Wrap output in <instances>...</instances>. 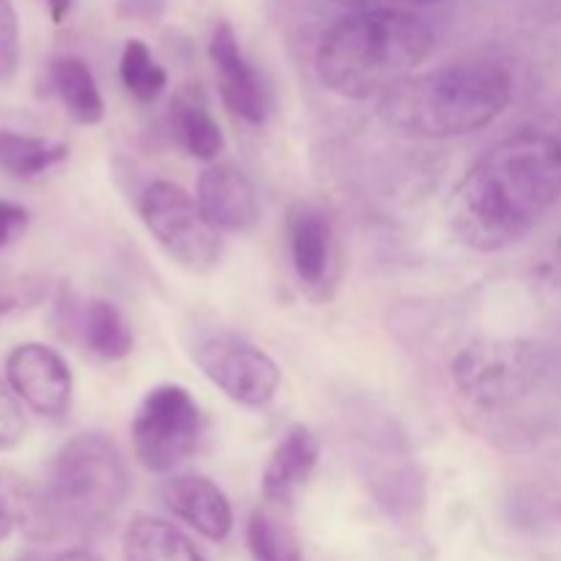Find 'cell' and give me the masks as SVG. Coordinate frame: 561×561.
<instances>
[{"label":"cell","instance_id":"cell-5","mask_svg":"<svg viewBox=\"0 0 561 561\" xmlns=\"http://www.w3.org/2000/svg\"><path fill=\"white\" fill-rule=\"evenodd\" d=\"M206 420L197 400L179 383L148 389L131 420V449L142 469L170 474L197 453Z\"/></svg>","mask_w":561,"mask_h":561},{"label":"cell","instance_id":"cell-23","mask_svg":"<svg viewBox=\"0 0 561 561\" xmlns=\"http://www.w3.org/2000/svg\"><path fill=\"white\" fill-rule=\"evenodd\" d=\"M20 69V16L11 0H0V82Z\"/></svg>","mask_w":561,"mask_h":561},{"label":"cell","instance_id":"cell-28","mask_svg":"<svg viewBox=\"0 0 561 561\" xmlns=\"http://www.w3.org/2000/svg\"><path fill=\"white\" fill-rule=\"evenodd\" d=\"M11 526H14V515H11V507L9 502H5V496L0 493V542L11 535Z\"/></svg>","mask_w":561,"mask_h":561},{"label":"cell","instance_id":"cell-25","mask_svg":"<svg viewBox=\"0 0 561 561\" xmlns=\"http://www.w3.org/2000/svg\"><path fill=\"white\" fill-rule=\"evenodd\" d=\"M164 0H121L118 14L131 16V20H151V16L162 14Z\"/></svg>","mask_w":561,"mask_h":561},{"label":"cell","instance_id":"cell-8","mask_svg":"<svg viewBox=\"0 0 561 561\" xmlns=\"http://www.w3.org/2000/svg\"><path fill=\"white\" fill-rule=\"evenodd\" d=\"M540 370L529 345H477L455 362V383L474 409H499L535 383Z\"/></svg>","mask_w":561,"mask_h":561},{"label":"cell","instance_id":"cell-26","mask_svg":"<svg viewBox=\"0 0 561 561\" xmlns=\"http://www.w3.org/2000/svg\"><path fill=\"white\" fill-rule=\"evenodd\" d=\"M25 561H102V557H96V553L88 551V548H64V551L36 553V557Z\"/></svg>","mask_w":561,"mask_h":561},{"label":"cell","instance_id":"cell-31","mask_svg":"<svg viewBox=\"0 0 561 561\" xmlns=\"http://www.w3.org/2000/svg\"><path fill=\"white\" fill-rule=\"evenodd\" d=\"M11 310H14V299L0 294V316H5V312H11Z\"/></svg>","mask_w":561,"mask_h":561},{"label":"cell","instance_id":"cell-15","mask_svg":"<svg viewBox=\"0 0 561 561\" xmlns=\"http://www.w3.org/2000/svg\"><path fill=\"white\" fill-rule=\"evenodd\" d=\"M124 561H208L173 524L135 515L124 535Z\"/></svg>","mask_w":561,"mask_h":561},{"label":"cell","instance_id":"cell-14","mask_svg":"<svg viewBox=\"0 0 561 561\" xmlns=\"http://www.w3.org/2000/svg\"><path fill=\"white\" fill-rule=\"evenodd\" d=\"M318 458H321V447L310 427H288L263 471V502L277 510L288 507L296 491L312 477Z\"/></svg>","mask_w":561,"mask_h":561},{"label":"cell","instance_id":"cell-30","mask_svg":"<svg viewBox=\"0 0 561 561\" xmlns=\"http://www.w3.org/2000/svg\"><path fill=\"white\" fill-rule=\"evenodd\" d=\"M383 3H392L394 9H416V5H433L442 0H383Z\"/></svg>","mask_w":561,"mask_h":561},{"label":"cell","instance_id":"cell-3","mask_svg":"<svg viewBox=\"0 0 561 561\" xmlns=\"http://www.w3.org/2000/svg\"><path fill=\"white\" fill-rule=\"evenodd\" d=\"M513 99V77L493 60H466L409 77L381 96L389 126L416 137H460L499 118Z\"/></svg>","mask_w":561,"mask_h":561},{"label":"cell","instance_id":"cell-11","mask_svg":"<svg viewBox=\"0 0 561 561\" xmlns=\"http://www.w3.org/2000/svg\"><path fill=\"white\" fill-rule=\"evenodd\" d=\"M208 55H211L214 71H217V88L225 107L236 118L247 121L252 126H261L268 113V96L263 88L261 75L255 66L244 58L241 44L236 38L233 27L228 22H219L208 42Z\"/></svg>","mask_w":561,"mask_h":561},{"label":"cell","instance_id":"cell-10","mask_svg":"<svg viewBox=\"0 0 561 561\" xmlns=\"http://www.w3.org/2000/svg\"><path fill=\"white\" fill-rule=\"evenodd\" d=\"M285 230H288L290 263H294L301 288L312 299H329L334 285V263H337L332 219L312 203L296 201L288 208Z\"/></svg>","mask_w":561,"mask_h":561},{"label":"cell","instance_id":"cell-16","mask_svg":"<svg viewBox=\"0 0 561 561\" xmlns=\"http://www.w3.org/2000/svg\"><path fill=\"white\" fill-rule=\"evenodd\" d=\"M49 77H53V88L58 93L60 104H64V110L77 124L93 126L102 121V93H99V85L85 60L75 58V55L58 58L53 64V69H49Z\"/></svg>","mask_w":561,"mask_h":561},{"label":"cell","instance_id":"cell-9","mask_svg":"<svg viewBox=\"0 0 561 561\" xmlns=\"http://www.w3.org/2000/svg\"><path fill=\"white\" fill-rule=\"evenodd\" d=\"M5 378L11 389L36 414L60 420L71 405V370L58 351L42 343H22L5 359Z\"/></svg>","mask_w":561,"mask_h":561},{"label":"cell","instance_id":"cell-12","mask_svg":"<svg viewBox=\"0 0 561 561\" xmlns=\"http://www.w3.org/2000/svg\"><path fill=\"white\" fill-rule=\"evenodd\" d=\"M197 203L217 230L250 233L261 219V206L250 179L233 164H211L197 181Z\"/></svg>","mask_w":561,"mask_h":561},{"label":"cell","instance_id":"cell-1","mask_svg":"<svg viewBox=\"0 0 561 561\" xmlns=\"http://www.w3.org/2000/svg\"><path fill=\"white\" fill-rule=\"evenodd\" d=\"M561 201V137L520 131L477 159L449 197L460 244L496 252L524 239Z\"/></svg>","mask_w":561,"mask_h":561},{"label":"cell","instance_id":"cell-2","mask_svg":"<svg viewBox=\"0 0 561 561\" xmlns=\"http://www.w3.org/2000/svg\"><path fill=\"white\" fill-rule=\"evenodd\" d=\"M436 49V33L416 14L394 5L351 11L334 22L318 47V77L343 99L387 96Z\"/></svg>","mask_w":561,"mask_h":561},{"label":"cell","instance_id":"cell-19","mask_svg":"<svg viewBox=\"0 0 561 561\" xmlns=\"http://www.w3.org/2000/svg\"><path fill=\"white\" fill-rule=\"evenodd\" d=\"M80 332L85 340L88 351L104 362H118L129 356L131 351V329L126 323L124 312L110 301H91L82 310Z\"/></svg>","mask_w":561,"mask_h":561},{"label":"cell","instance_id":"cell-29","mask_svg":"<svg viewBox=\"0 0 561 561\" xmlns=\"http://www.w3.org/2000/svg\"><path fill=\"white\" fill-rule=\"evenodd\" d=\"M340 5H348V9L359 11V9H376V5H387L383 0H334Z\"/></svg>","mask_w":561,"mask_h":561},{"label":"cell","instance_id":"cell-17","mask_svg":"<svg viewBox=\"0 0 561 561\" xmlns=\"http://www.w3.org/2000/svg\"><path fill=\"white\" fill-rule=\"evenodd\" d=\"M170 124H173L175 137L186 148V153H192L195 159H206L208 162V159H217V153L222 151V129L211 118L206 102L197 93H179L175 96L173 110H170Z\"/></svg>","mask_w":561,"mask_h":561},{"label":"cell","instance_id":"cell-6","mask_svg":"<svg viewBox=\"0 0 561 561\" xmlns=\"http://www.w3.org/2000/svg\"><path fill=\"white\" fill-rule=\"evenodd\" d=\"M140 217L153 239L179 266L208 272L217 266L222 239L211 219L203 214L197 197L173 181H153L140 197Z\"/></svg>","mask_w":561,"mask_h":561},{"label":"cell","instance_id":"cell-18","mask_svg":"<svg viewBox=\"0 0 561 561\" xmlns=\"http://www.w3.org/2000/svg\"><path fill=\"white\" fill-rule=\"evenodd\" d=\"M69 157V146L25 131L0 129V170L14 179H36Z\"/></svg>","mask_w":561,"mask_h":561},{"label":"cell","instance_id":"cell-20","mask_svg":"<svg viewBox=\"0 0 561 561\" xmlns=\"http://www.w3.org/2000/svg\"><path fill=\"white\" fill-rule=\"evenodd\" d=\"M247 548L252 561H301L294 529L285 524L277 507H257L247 524Z\"/></svg>","mask_w":561,"mask_h":561},{"label":"cell","instance_id":"cell-27","mask_svg":"<svg viewBox=\"0 0 561 561\" xmlns=\"http://www.w3.org/2000/svg\"><path fill=\"white\" fill-rule=\"evenodd\" d=\"M49 9V16H53L55 22H64L66 16H69V11L75 9L77 0H44Z\"/></svg>","mask_w":561,"mask_h":561},{"label":"cell","instance_id":"cell-22","mask_svg":"<svg viewBox=\"0 0 561 561\" xmlns=\"http://www.w3.org/2000/svg\"><path fill=\"white\" fill-rule=\"evenodd\" d=\"M25 433L27 420L20 398L11 389L9 378L0 376V453H11L14 447H20Z\"/></svg>","mask_w":561,"mask_h":561},{"label":"cell","instance_id":"cell-24","mask_svg":"<svg viewBox=\"0 0 561 561\" xmlns=\"http://www.w3.org/2000/svg\"><path fill=\"white\" fill-rule=\"evenodd\" d=\"M31 225V214L20 203H11L0 197V250L14 244Z\"/></svg>","mask_w":561,"mask_h":561},{"label":"cell","instance_id":"cell-7","mask_svg":"<svg viewBox=\"0 0 561 561\" xmlns=\"http://www.w3.org/2000/svg\"><path fill=\"white\" fill-rule=\"evenodd\" d=\"M192 356H195L203 376L244 409H263L277 394V362L239 334H208L195 345Z\"/></svg>","mask_w":561,"mask_h":561},{"label":"cell","instance_id":"cell-4","mask_svg":"<svg viewBox=\"0 0 561 561\" xmlns=\"http://www.w3.org/2000/svg\"><path fill=\"white\" fill-rule=\"evenodd\" d=\"M126 493L129 474L118 444L104 433H80L58 449L27 507L44 526L88 529L113 518Z\"/></svg>","mask_w":561,"mask_h":561},{"label":"cell","instance_id":"cell-13","mask_svg":"<svg viewBox=\"0 0 561 561\" xmlns=\"http://www.w3.org/2000/svg\"><path fill=\"white\" fill-rule=\"evenodd\" d=\"M162 502L170 513L206 540L222 542L233 529L228 496L203 474H173L162 485Z\"/></svg>","mask_w":561,"mask_h":561},{"label":"cell","instance_id":"cell-21","mask_svg":"<svg viewBox=\"0 0 561 561\" xmlns=\"http://www.w3.org/2000/svg\"><path fill=\"white\" fill-rule=\"evenodd\" d=\"M121 82L137 102H157L168 88V71L153 60L140 38H129L121 53Z\"/></svg>","mask_w":561,"mask_h":561}]
</instances>
